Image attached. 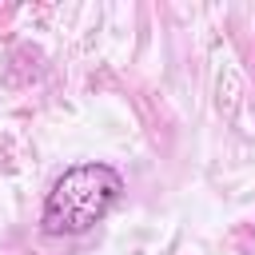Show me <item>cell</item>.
Masks as SVG:
<instances>
[{"label":"cell","mask_w":255,"mask_h":255,"mask_svg":"<svg viewBox=\"0 0 255 255\" xmlns=\"http://www.w3.org/2000/svg\"><path fill=\"white\" fill-rule=\"evenodd\" d=\"M124 195V175L112 163H76L44 195V235H88Z\"/></svg>","instance_id":"obj_1"}]
</instances>
